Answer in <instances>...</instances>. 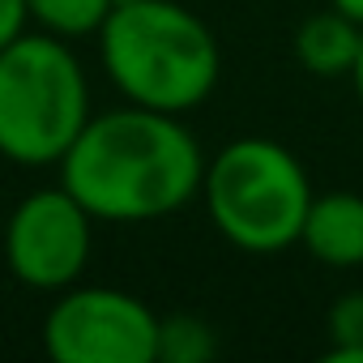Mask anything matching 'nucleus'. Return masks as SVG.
<instances>
[{
	"instance_id": "1",
	"label": "nucleus",
	"mask_w": 363,
	"mask_h": 363,
	"mask_svg": "<svg viewBox=\"0 0 363 363\" xmlns=\"http://www.w3.org/2000/svg\"><path fill=\"white\" fill-rule=\"evenodd\" d=\"M206 154L179 116L116 107L90 116L60 158V184L103 223H154L201 197Z\"/></svg>"
},
{
	"instance_id": "2",
	"label": "nucleus",
	"mask_w": 363,
	"mask_h": 363,
	"mask_svg": "<svg viewBox=\"0 0 363 363\" xmlns=\"http://www.w3.org/2000/svg\"><path fill=\"white\" fill-rule=\"evenodd\" d=\"M99 52L124 103L167 116L201 107L223 73L210 26L175 0H116L99 26Z\"/></svg>"
},
{
	"instance_id": "3",
	"label": "nucleus",
	"mask_w": 363,
	"mask_h": 363,
	"mask_svg": "<svg viewBox=\"0 0 363 363\" xmlns=\"http://www.w3.org/2000/svg\"><path fill=\"white\" fill-rule=\"evenodd\" d=\"M90 120V82L69 39L35 30L0 48V158L52 167Z\"/></svg>"
},
{
	"instance_id": "4",
	"label": "nucleus",
	"mask_w": 363,
	"mask_h": 363,
	"mask_svg": "<svg viewBox=\"0 0 363 363\" xmlns=\"http://www.w3.org/2000/svg\"><path fill=\"white\" fill-rule=\"evenodd\" d=\"M201 193L218 235L240 252H261V257L299 244L312 206L303 162L269 137L227 141L206 162Z\"/></svg>"
},
{
	"instance_id": "5",
	"label": "nucleus",
	"mask_w": 363,
	"mask_h": 363,
	"mask_svg": "<svg viewBox=\"0 0 363 363\" xmlns=\"http://www.w3.org/2000/svg\"><path fill=\"white\" fill-rule=\"evenodd\" d=\"M56 363H158V316L116 286H69L43 320Z\"/></svg>"
},
{
	"instance_id": "6",
	"label": "nucleus",
	"mask_w": 363,
	"mask_h": 363,
	"mask_svg": "<svg viewBox=\"0 0 363 363\" xmlns=\"http://www.w3.org/2000/svg\"><path fill=\"white\" fill-rule=\"evenodd\" d=\"M90 244H94V218L60 184L18 201V210L5 223L0 261L30 291H69L90 261Z\"/></svg>"
},
{
	"instance_id": "7",
	"label": "nucleus",
	"mask_w": 363,
	"mask_h": 363,
	"mask_svg": "<svg viewBox=\"0 0 363 363\" xmlns=\"http://www.w3.org/2000/svg\"><path fill=\"white\" fill-rule=\"evenodd\" d=\"M299 244L329 269H359L363 265V197L359 193L312 197Z\"/></svg>"
},
{
	"instance_id": "8",
	"label": "nucleus",
	"mask_w": 363,
	"mask_h": 363,
	"mask_svg": "<svg viewBox=\"0 0 363 363\" xmlns=\"http://www.w3.org/2000/svg\"><path fill=\"white\" fill-rule=\"evenodd\" d=\"M359 35H363L359 22H350L337 9H325L295 30V56L316 77H350V65L359 56Z\"/></svg>"
},
{
	"instance_id": "9",
	"label": "nucleus",
	"mask_w": 363,
	"mask_h": 363,
	"mask_svg": "<svg viewBox=\"0 0 363 363\" xmlns=\"http://www.w3.org/2000/svg\"><path fill=\"white\" fill-rule=\"evenodd\" d=\"M26 9H30V22L48 35L86 39V35H99V26L116 9V0H26Z\"/></svg>"
},
{
	"instance_id": "10",
	"label": "nucleus",
	"mask_w": 363,
	"mask_h": 363,
	"mask_svg": "<svg viewBox=\"0 0 363 363\" xmlns=\"http://www.w3.org/2000/svg\"><path fill=\"white\" fill-rule=\"evenodd\" d=\"M218 350L214 329L189 312L179 316H158V359L167 363H201Z\"/></svg>"
},
{
	"instance_id": "11",
	"label": "nucleus",
	"mask_w": 363,
	"mask_h": 363,
	"mask_svg": "<svg viewBox=\"0 0 363 363\" xmlns=\"http://www.w3.org/2000/svg\"><path fill=\"white\" fill-rule=\"evenodd\" d=\"M329 363H363V291L342 295L329 308Z\"/></svg>"
},
{
	"instance_id": "12",
	"label": "nucleus",
	"mask_w": 363,
	"mask_h": 363,
	"mask_svg": "<svg viewBox=\"0 0 363 363\" xmlns=\"http://www.w3.org/2000/svg\"><path fill=\"white\" fill-rule=\"evenodd\" d=\"M26 22H30L26 0H0V48H9L18 35H26Z\"/></svg>"
},
{
	"instance_id": "13",
	"label": "nucleus",
	"mask_w": 363,
	"mask_h": 363,
	"mask_svg": "<svg viewBox=\"0 0 363 363\" xmlns=\"http://www.w3.org/2000/svg\"><path fill=\"white\" fill-rule=\"evenodd\" d=\"M329 9H337V13H346L350 22L363 26V0H329Z\"/></svg>"
},
{
	"instance_id": "14",
	"label": "nucleus",
	"mask_w": 363,
	"mask_h": 363,
	"mask_svg": "<svg viewBox=\"0 0 363 363\" xmlns=\"http://www.w3.org/2000/svg\"><path fill=\"white\" fill-rule=\"evenodd\" d=\"M350 82H354V99H359V107H363V35H359V56H354V65H350Z\"/></svg>"
}]
</instances>
